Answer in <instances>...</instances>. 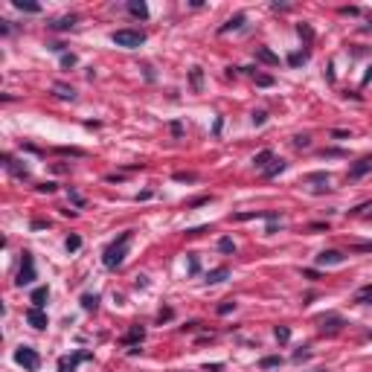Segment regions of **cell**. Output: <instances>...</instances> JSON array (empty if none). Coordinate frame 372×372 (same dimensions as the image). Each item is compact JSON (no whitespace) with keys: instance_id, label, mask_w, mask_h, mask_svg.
I'll return each instance as SVG.
<instances>
[{"instance_id":"obj_1","label":"cell","mask_w":372,"mask_h":372,"mask_svg":"<svg viewBox=\"0 0 372 372\" xmlns=\"http://www.w3.org/2000/svg\"><path fill=\"white\" fill-rule=\"evenodd\" d=\"M128 242H131V230L120 233V239H117V242H111V245L105 248V256H102V262H105V268H108V270H117V268H120V265L125 262Z\"/></svg>"},{"instance_id":"obj_2","label":"cell","mask_w":372,"mask_h":372,"mask_svg":"<svg viewBox=\"0 0 372 372\" xmlns=\"http://www.w3.org/2000/svg\"><path fill=\"white\" fill-rule=\"evenodd\" d=\"M111 41H114L117 47L134 50V47H140V44L145 41V32H143V29H117V32L111 35Z\"/></svg>"},{"instance_id":"obj_3","label":"cell","mask_w":372,"mask_h":372,"mask_svg":"<svg viewBox=\"0 0 372 372\" xmlns=\"http://www.w3.org/2000/svg\"><path fill=\"white\" fill-rule=\"evenodd\" d=\"M15 364H21L26 372H38L41 358H38V352H35L32 346H18V349H15Z\"/></svg>"},{"instance_id":"obj_4","label":"cell","mask_w":372,"mask_h":372,"mask_svg":"<svg viewBox=\"0 0 372 372\" xmlns=\"http://www.w3.org/2000/svg\"><path fill=\"white\" fill-rule=\"evenodd\" d=\"M18 288L23 285H32L35 282V262H32V253H23V262H21V270H18Z\"/></svg>"},{"instance_id":"obj_5","label":"cell","mask_w":372,"mask_h":372,"mask_svg":"<svg viewBox=\"0 0 372 372\" xmlns=\"http://www.w3.org/2000/svg\"><path fill=\"white\" fill-rule=\"evenodd\" d=\"M82 361H90V352H76L73 358H62L59 361V372H76V367Z\"/></svg>"},{"instance_id":"obj_6","label":"cell","mask_w":372,"mask_h":372,"mask_svg":"<svg viewBox=\"0 0 372 372\" xmlns=\"http://www.w3.org/2000/svg\"><path fill=\"white\" fill-rule=\"evenodd\" d=\"M26 323L32 326V329H47V314H44V309H29L26 311Z\"/></svg>"},{"instance_id":"obj_7","label":"cell","mask_w":372,"mask_h":372,"mask_svg":"<svg viewBox=\"0 0 372 372\" xmlns=\"http://www.w3.org/2000/svg\"><path fill=\"white\" fill-rule=\"evenodd\" d=\"M343 250H323L317 256V265H343Z\"/></svg>"},{"instance_id":"obj_8","label":"cell","mask_w":372,"mask_h":372,"mask_svg":"<svg viewBox=\"0 0 372 372\" xmlns=\"http://www.w3.org/2000/svg\"><path fill=\"white\" fill-rule=\"evenodd\" d=\"M317 323H320L323 331H337V329L343 326V317H340V314H323Z\"/></svg>"},{"instance_id":"obj_9","label":"cell","mask_w":372,"mask_h":372,"mask_svg":"<svg viewBox=\"0 0 372 372\" xmlns=\"http://www.w3.org/2000/svg\"><path fill=\"white\" fill-rule=\"evenodd\" d=\"M370 172H372V157H364V160H358V163L349 169V178L358 181V178H364V175H370Z\"/></svg>"},{"instance_id":"obj_10","label":"cell","mask_w":372,"mask_h":372,"mask_svg":"<svg viewBox=\"0 0 372 372\" xmlns=\"http://www.w3.org/2000/svg\"><path fill=\"white\" fill-rule=\"evenodd\" d=\"M270 160H273V151H270V148H262V151L253 157V166H256L259 172H265V169L270 166Z\"/></svg>"},{"instance_id":"obj_11","label":"cell","mask_w":372,"mask_h":372,"mask_svg":"<svg viewBox=\"0 0 372 372\" xmlns=\"http://www.w3.org/2000/svg\"><path fill=\"white\" fill-rule=\"evenodd\" d=\"M47 297H50V288H47V285L35 288V291H32V309H44V306H47Z\"/></svg>"},{"instance_id":"obj_12","label":"cell","mask_w":372,"mask_h":372,"mask_svg":"<svg viewBox=\"0 0 372 372\" xmlns=\"http://www.w3.org/2000/svg\"><path fill=\"white\" fill-rule=\"evenodd\" d=\"M282 172H285V160L273 157V160H270V166L262 172V178H276V175H282Z\"/></svg>"},{"instance_id":"obj_13","label":"cell","mask_w":372,"mask_h":372,"mask_svg":"<svg viewBox=\"0 0 372 372\" xmlns=\"http://www.w3.org/2000/svg\"><path fill=\"white\" fill-rule=\"evenodd\" d=\"M245 21H248V18H245V12H239V15H233V18H230L227 23H221V29H218V32L224 35V32H230V29H239V26H242Z\"/></svg>"},{"instance_id":"obj_14","label":"cell","mask_w":372,"mask_h":372,"mask_svg":"<svg viewBox=\"0 0 372 372\" xmlns=\"http://www.w3.org/2000/svg\"><path fill=\"white\" fill-rule=\"evenodd\" d=\"M256 59H259L262 64H270V67H276V64H279V56H273L268 47H259V50H256Z\"/></svg>"},{"instance_id":"obj_15","label":"cell","mask_w":372,"mask_h":372,"mask_svg":"<svg viewBox=\"0 0 372 372\" xmlns=\"http://www.w3.org/2000/svg\"><path fill=\"white\" fill-rule=\"evenodd\" d=\"M128 12H131L134 18H140V21H145V18H148V6H145V3H137V0H131V3H128Z\"/></svg>"},{"instance_id":"obj_16","label":"cell","mask_w":372,"mask_h":372,"mask_svg":"<svg viewBox=\"0 0 372 372\" xmlns=\"http://www.w3.org/2000/svg\"><path fill=\"white\" fill-rule=\"evenodd\" d=\"M189 82H192V90L201 93V87H204V73H201V67H192V70H189Z\"/></svg>"},{"instance_id":"obj_17","label":"cell","mask_w":372,"mask_h":372,"mask_svg":"<svg viewBox=\"0 0 372 372\" xmlns=\"http://www.w3.org/2000/svg\"><path fill=\"white\" fill-rule=\"evenodd\" d=\"M227 276H230V270H227V268H215V270H209V273H207V282H209V285H215V282H224Z\"/></svg>"},{"instance_id":"obj_18","label":"cell","mask_w":372,"mask_h":372,"mask_svg":"<svg viewBox=\"0 0 372 372\" xmlns=\"http://www.w3.org/2000/svg\"><path fill=\"white\" fill-rule=\"evenodd\" d=\"M82 309L84 311H96L99 309V297H96V294H82Z\"/></svg>"},{"instance_id":"obj_19","label":"cell","mask_w":372,"mask_h":372,"mask_svg":"<svg viewBox=\"0 0 372 372\" xmlns=\"http://www.w3.org/2000/svg\"><path fill=\"white\" fill-rule=\"evenodd\" d=\"M355 303H358V306H367V303H372V285H364V288L355 294Z\"/></svg>"},{"instance_id":"obj_20","label":"cell","mask_w":372,"mask_h":372,"mask_svg":"<svg viewBox=\"0 0 372 372\" xmlns=\"http://www.w3.org/2000/svg\"><path fill=\"white\" fill-rule=\"evenodd\" d=\"M53 29H73L76 26V15H67V18H59L56 23H50Z\"/></svg>"},{"instance_id":"obj_21","label":"cell","mask_w":372,"mask_h":372,"mask_svg":"<svg viewBox=\"0 0 372 372\" xmlns=\"http://www.w3.org/2000/svg\"><path fill=\"white\" fill-rule=\"evenodd\" d=\"M143 337H145V329H143V326H134V329L128 331L125 343H137V340H143Z\"/></svg>"},{"instance_id":"obj_22","label":"cell","mask_w":372,"mask_h":372,"mask_svg":"<svg viewBox=\"0 0 372 372\" xmlns=\"http://www.w3.org/2000/svg\"><path fill=\"white\" fill-rule=\"evenodd\" d=\"M273 334H276V340H279V343H288V340H291V329H288V326H276V329H273Z\"/></svg>"},{"instance_id":"obj_23","label":"cell","mask_w":372,"mask_h":372,"mask_svg":"<svg viewBox=\"0 0 372 372\" xmlns=\"http://www.w3.org/2000/svg\"><path fill=\"white\" fill-rule=\"evenodd\" d=\"M64 248H67V253H76V250L82 248V239L73 233V236H67V242H64Z\"/></svg>"},{"instance_id":"obj_24","label":"cell","mask_w":372,"mask_h":372,"mask_svg":"<svg viewBox=\"0 0 372 372\" xmlns=\"http://www.w3.org/2000/svg\"><path fill=\"white\" fill-rule=\"evenodd\" d=\"M15 9H21V12H41V6L38 3H23V0H15Z\"/></svg>"},{"instance_id":"obj_25","label":"cell","mask_w":372,"mask_h":372,"mask_svg":"<svg viewBox=\"0 0 372 372\" xmlns=\"http://www.w3.org/2000/svg\"><path fill=\"white\" fill-rule=\"evenodd\" d=\"M279 364H282V358H276V355L262 358V370H273V367H279Z\"/></svg>"},{"instance_id":"obj_26","label":"cell","mask_w":372,"mask_h":372,"mask_svg":"<svg viewBox=\"0 0 372 372\" xmlns=\"http://www.w3.org/2000/svg\"><path fill=\"white\" fill-rule=\"evenodd\" d=\"M175 181H181V184H195V181H198V175H195V172H175Z\"/></svg>"},{"instance_id":"obj_27","label":"cell","mask_w":372,"mask_h":372,"mask_svg":"<svg viewBox=\"0 0 372 372\" xmlns=\"http://www.w3.org/2000/svg\"><path fill=\"white\" fill-rule=\"evenodd\" d=\"M256 84H259V87H270V84H273V76H268V73H256Z\"/></svg>"},{"instance_id":"obj_28","label":"cell","mask_w":372,"mask_h":372,"mask_svg":"<svg viewBox=\"0 0 372 372\" xmlns=\"http://www.w3.org/2000/svg\"><path fill=\"white\" fill-rule=\"evenodd\" d=\"M294 145H297V148H309L311 137H309V134H297V137H294Z\"/></svg>"},{"instance_id":"obj_29","label":"cell","mask_w":372,"mask_h":372,"mask_svg":"<svg viewBox=\"0 0 372 372\" xmlns=\"http://www.w3.org/2000/svg\"><path fill=\"white\" fill-rule=\"evenodd\" d=\"M306 181H309V184H329V175H326V172H314V175H309Z\"/></svg>"},{"instance_id":"obj_30","label":"cell","mask_w":372,"mask_h":372,"mask_svg":"<svg viewBox=\"0 0 372 372\" xmlns=\"http://www.w3.org/2000/svg\"><path fill=\"white\" fill-rule=\"evenodd\" d=\"M306 59H309L306 53H291V56H288V64H291V67H300Z\"/></svg>"},{"instance_id":"obj_31","label":"cell","mask_w":372,"mask_h":372,"mask_svg":"<svg viewBox=\"0 0 372 372\" xmlns=\"http://www.w3.org/2000/svg\"><path fill=\"white\" fill-rule=\"evenodd\" d=\"M56 90H59V96H62V99H76L73 87H67V84H56Z\"/></svg>"},{"instance_id":"obj_32","label":"cell","mask_w":372,"mask_h":372,"mask_svg":"<svg viewBox=\"0 0 372 372\" xmlns=\"http://www.w3.org/2000/svg\"><path fill=\"white\" fill-rule=\"evenodd\" d=\"M218 250H221V253H236L233 239H221V242H218Z\"/></svg>"},{"instance_id":"obj_33","label":"cell","mask_w":372,"mask_h":372,"mask_svg":"<svg viewBox=\"0 0 372 372\" xmlns=\"http://www.w3.org/2000/svg\"><path fill=\"white\" fill-rule=\"evenodd\" d=\"M198 270H201V262H198V256H195V253H189V273L195 276Z\"/></svg>"},{"instance_id":"obj_34","label":"cell","mask_w":372,"mask_h":372,"mask_svg":"<svg viewBox=\"0 0 372 372\" xmlns=\"http://www.w3.org/2000/svg\"><path fill=\"white\" fill-rule=\"evenodd\" d=\"M230 311H236V300H224L218 306V314H230Z\"/></svg>"},{"instance_id":"obj_35","label":"cell","mask_w":372,"mask_h":372,"mask_svg":"<svg viewBox=\"0 0 372 372\" xmlns=\"http://www.w3.org/2000/svg\"><path fill=\"white\" fill-rule=\"evenodd\" d=\"M62 67H64V70L76 67V56H73V53H70V56H62Z\"/></svg>"},{"instance_id":"obj_36","label":"cell","mask_w":372,"mask_h":372,"mask_svg":"<svg viewBox=\"0 0 372 372\" xmlns=\"http://www.w3.org/2000/svg\"><path fill=\"white\" fill-rule=\"evenodd\" d=\"M265 120H268L265 111H256V114H253V125H265Z\"/></svg>"},{"instance_id":"obj_37","label":"cell","mask_w":372,"mask_h":372,"mask_svg":"<svg viewBox=\"0 0 372 372\" xmlns=\"http://www.w3.org/2000/svg\"><path fill=\"white\" fill-rule=\"evenodd\" d=\"M70 201H73L76 207H84V198H82L79 192H73V189H70Z\"/></svg>"},{"instance_id":"obj_38","label":"cell","mask_w":372,"mask_h":372,"mask_svg":"<svg viewBox=\"0 0 372 372\" xmlns=\"http://www.w3.org/2000/svg\"><path fill=\"white\" fill-rule=\"evenodd\" d=\"M323 157H343V151H340V148H326Z\"/></svg>"},{"instance_id":"obj_39","label":"cell","mask_w":372,"mask_h":372,"mask_svg":"<svg viewBox=\"0 0 372 372\" xmlns=\"http://www.w3.org/2000/svg\"><path fill=\"white\" fill-rule=\"evenodd\" d=\"M201 204H209V195H204V198H195V201H189V207H201Z\"/></svg>"},{"instance_id":"obj_40","label":"cell","mask_w":372,"mask_h":372,"mask_svg":"<svg viewBox=\"0 0 372 372\" xmlns=\"http://www.w3.org/2000/svg\"><path fill=\"white\" fill-rule=\"evenodd\" d=\"M38 192H47L50 195V192H56V184H38Z\"/></svg>"},{"instance_id":"obj_41","label":"cell","mask_w":372,"mask_h":372,"mask_svg":"<svg viewBox=\"0 0 372 372\" xmlns=\"http://www.w3.org/2000/svg\"><path fill=\"white\" fill-rule=\"evenodd\" d=\"M224 370V364H209V367H204L201 372H221Z\"/></svg>"},{"instance_id":"obj_42","label":"cell","mask_w":372,"mask_h":372,"mask_svg":"<svg viewBox=\"0 0 372 372\" xmlns=\"http://www.w3.org/2000/svg\"><path fill=\"white\" fill-rule=\"evenodd\" d=\"M364 209H372V204H361V207H355V209H349V212H352V215H361Z\"/></svg>"},{"instance_id":"obj_43","label":"cell","mask_w":372,"mask_h":372,"mask_svg":"<svg viewBox=\"0 0 372 372\" xmlns=\"http://www.w3.org/2000/svg\"><path fill=\"white\" fill-rule=\"evenodd\" d=\"M44 227H50V224H47V221H41V218H38V221H32V230H44Z\"/></svg>"},{"instance_id":"obj_44","label":"cell","mask_w":372,"mask_h":372,"mask_svg":"<svg viewBox=\"0 0 372 372\" xmlns=\"http://www.w3.org/2000/svg\"><path fill=\"white\" fill-rule=\"evenodd\" d=\"M311 352L309 349H300V352H297V355H294V361H303V358H309Z\"/></svg>"},{"instance_id":"obj_45","label":"cell","mask_w":372,"mask_h":372,"mask_svg":"<svg viewBox=\"0 0 372 372\" xmlns=\"http://www.w3.org/2000/svg\"><path fill=\"white\" fill-rule=\"evenodd\" d=\"M352 250H358V253H370V250H372V245H355Z\"/></svg>"},{"instance_id":"obj_46","label":"cell","mask_w":372,"mask_h":372,"mask_svg":"<svg viewBox=\"0 0 372 372\" xmlns=\"http://www.w3.org/2000/svg\"><path fill=\"white\" fill-rule=\"evenodd\" d=\"M172 131H175V137H181V134H184V125H181V123H172Z\"/></svg>"},{"instance_id":"obj_47","label":"cell","mask_w":372,"mask_h":372,"mask_svg":"<svg viewBox=\"0 0 372 372\" xmlns=\"http://www.w3.org/2000/svg\"><path fill=\"white\" fill-rule=\"evenodd\" d=\"M163 320H172V309H163V311H160V323H163Z\"/></svg>"},{"instance_id":"obj_48","label":"cell","mask_w":372,"mask_h":372,"mask_svg":"<svg viewBox=\"0 0 372 372\" xmlns=\"http://www.w3.org/2000/svg\"><path fill=\"white\" fill-rule=\"evenodd\" d=\"M370 79H372V67H367V73H364V82H361V84H370Z\"/></svg>"}]
</instances>
